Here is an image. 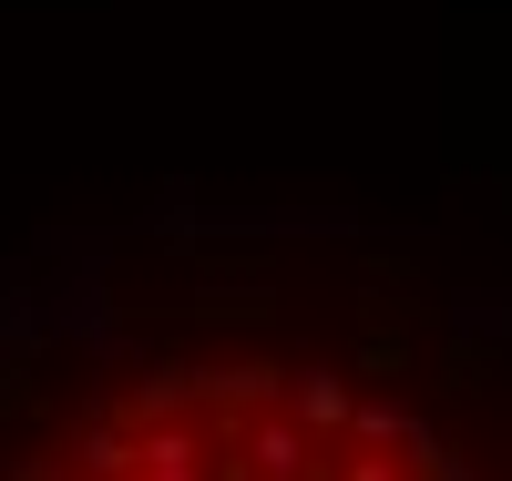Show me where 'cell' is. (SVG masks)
<instances>
[{
	"label": "cell",
	"mask_w": 512,
	"mask_h": 481,
	"mask_svg": "<svg viewBox=\"0 0 512 481\" xmlns=\"http://www.w3.org/2000/svg\"><path fill=\"white\" fill-rule=\"evenodd\" d=\"M31 481H461L410 420L349 400L338 379H175L82 430V461Z\"/></svg>",
	"instance_id": "6da1fadb"
}]
</instances>
